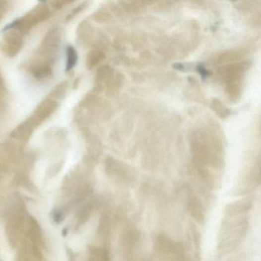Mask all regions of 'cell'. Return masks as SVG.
<instances>
[{"label": "cell", "mask_w": 261, "mask_h": 261, "mask_svg": "<svg viewBox=\"0 0 261 261\" xmlns=\"http://www.w3.org/2000/svg\"><path fill=\"white\" fill-rule=\"evenodd\" d=\"M25 209L22 202L17 203L14 205L7 219L6 235L8 242L12 247L16 246L20 239L21 235L25 228Z\"/></svg>", "instance_id": "obj_1"}, {"label": "cell", "mask_w": 261, "mask_h": 261, "mask_svg": "<svg viewBox=\"0 0 261 261\" xmlns=\"http://www.w3.org/2000/svg\"><path fill=\"white\" fill-rule=\"evenodd\" d=\"M66 56H67V61H66L65 71H70V70L75 67L77 62V54L75 49L73 46H67L66 49Z\"/></svg>", "instance_id": "obj_2"}]
</instances>
